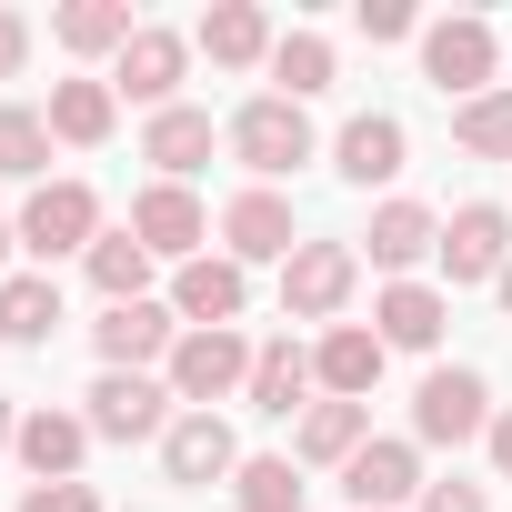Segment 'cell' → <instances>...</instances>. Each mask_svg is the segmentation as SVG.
Segmentation results:
<instances>
[{
    "label": "cell",
    "instance_id": "obj_8",
    "mask_svg": "<svg viewBox=\"0 0 512 512\" xmlns=\"http://www.w3.org/2000/svg\"><path fill=\"white\" fill-rule=\"evenodd\" d=\"M512 272V211L502 201H462L442 211V292H482Z\"/></svg>",
    "mask_w": 512,
    "mask_h": 512
},
{
    "label": "cell",
    "instance_id": "obj_25",
    "mask_svg": "<svg viewBox=\"0 0 512 512\" xmlns=\"http://www.w3.org/2000/svg\"><path fill=\"white\" fill-rule=\"evenodd\" d=\"M362 442H372V402H312V412L292 422V462H302V472H342Z\"/></svg>",
    "mask_w": 512,
    "mask_h": 512
},
{
    "label": "cell",
    "instance_id": "obj_6",
    "mask_svg": "<svg viewBox=\"0 0 512 512\" xmlns=\"http://www.w3.org/2000/svg\"><path fill=\"white\" fill-rule=\"evenodd\" d=\"M81 422H91V442H161L181 422V402H171L161 372H101L81 392Z\"/></svg>",
    "mask_w": 512,
    "mask_h": 512
},
{
    "label": "cell",
    "instance_id": "obj_1",
    "mask_svg": "<svg viewBox=\"0 0 512 512\" xmlns=\"http://www.w3.org/2000/svg\"><path fill=\"white\" fill-rule=\"evenodd\" d=\"M221 151L251 171V181H262V191H282L322 141H312V111L302 101H282V91H262V101H241L231 121H221Z\"/></svg>",
    "mask_w": 512,
    "mask_h": 512
},
{
    "label": "cell",
    "instance_id": "obj_36",
    "mask_svg": "<svg viewBox=\"0 0 512 512\" xmlns=\"http://www.w3.org/2000/svg\"><path fill=\"white\" fill-rule=\"evenodd\" d=\"M21 61H31V21L0 0V81H21Z\"/></svg>",
    "mask_w": 512,
    "mask_h": 512
},
{
    "label": "cell",
    "instance_id": "obj_37",
    "mask_svg": "<svg viewBox=\"0 0 512 512\" xmlns=\"http://www.w3.org/2000/svg\"><path fill=\"white\" fill-rule=\"evenodd\" d=\"M482 452H492V482H512V402L492 412V432H482Z\"/></svg>",
    "mask_w": 512,
    "mask_h": 512
},
{
    "label": "cell",
    "instance_id": "obj_38",
    "mask_svg": "<svg viewBox=\"0 0 512 512\" xmlns=\"http://www.w3.org/2000/svg\"><path fill=\"white\" fill-rule=\"evenodd\" d=\"M11 251H21V221L0 211V282H11Z\"/></svg>",
    "mask_w": 512,
    "mask_h": 512
},
{
    "label": "cell",
    "instance_id": "obj_28",
    "mask_svg": "<svg viewBox=\"0 0 512 512\" xmlns=\"http://www.w3.org/2000/svg\"><path fill=\"white\" fill-rule=\"evenodd\" d=\"M81 272H91V292H101V312H111V302H151V272H161V262L131 241V221H121V231L91 241V262H81Z\"/></svg>",
    "mask_w": 512,
    "mask_h": 512
},
{
    "label": "cell",
    "instance_id": "obj_12",
    "mask_svg": "<svg viewBox=\"0 0 512 512\" xmlns=\"http://www.w3.org/2000/svg\"><path fill=\"white\" fill-rule=\"evenodd\" d=\"M302 241H312V231H302V221H292V201H282V191H262V181L221 201V251H231L241 272H251V262H292Z\"/></svg>",
    "mask_w": 512,
    "mask_h": 512
},
{
    "label": "cell",
    "instance_id": "obj_29",
    "mask_svg": "<svg viewBox=\"0 0 512 512\" xmlns=\"http://www.w3.org/2000/svg\"><path fill=\"white\" fill-rule=\"evenodd\" d=\"M221 492H231V512H302V492H312V482H302V462H292V452H241V472H231Z\"/></svg>",
    "mask_w": 512,
    "mask_h": 512
},
{
    "label": "cell",
    "instance_id": "obj_33",
    "mask_svg": "<svg viewBox=\"0 0 512 512\" xmlns=\"http://www.w3.org/2000/svg\"><path fill=\"white\" fill-rule=\"evenodd\" d=\"M352 21H362V41H372V51H382V41H422V11H412V0H362Z\"/></svg>",
    "mask_w": 512,
    "mask_h": 512
},
{
    "label": "cell",
    "instance_id": "obj_34",
    "mask_svg": "<svg viewBox=\"0 0 512 512\" xmlns=\"http://www.w3.org/2000/svg\"><path fill=\"white\" fill-rule=\"evenodd\" d=\"M412 512H492V482H462V472H452V482H422Z\"/></svg>",
    "mask_w": 512,
    "mask_h": 512
},
{
    "label": "cell",
    "instance_id": "obj_16",
    "mask_svg": "<svg viewBox=\"0 0 512 512\" xmlns=\"http://www.w3.org/2000/svg\"><path fill=\"white\" fill-rule=\"evenodd\" d=\"M362 262H372L382 282H422V262H442V211H422V201H382L372 231H362Z\"/></svg>",
    "mask_w": 512,
    "mask_h": 512
},
{
    "label": "cell",
    "instance_id": "obj_20",
    "mask_svg": "<svg viewBox=\"0 0 512 512\" xmlns=\"http://www.w3.org/2000/svg\"><path fill=\"white\" fill-rule=\"evenodd\" d=\"M11 462H21L31 482H81V462H91V422H81V412H61V402H31V412H21Z\"/></svg>",
    "mask_w": 512,
    "mask_h": 512
},
{
    "label": "cell",
    "instance_id": "obj_5",
    "mask_svg": "<svg viewBox=\"0 0 512 512\" xmlns=\"http://www.w3.org/2000/svg\"><path fill=\"white\" fill-rule=\"evenodd\" d=\"M492 61H502V41H492V21H472V11H452V21H422V81L462 111V101H482V91H502L492 81Z\"/></svg>",
    "mask_w": 512,
    "mask_h": 512
},
{
    "label": "cell",
    "instance_id": "obj_19",
    "mask_svg": "<svg viewBox=\"0 0 512 512\" xmlns=\"http://www.w3.org/2000/svg\"><path fill=\"white\" fill-rule=\"evenodd\" d=\"M382 332L372 322H332L322 342H312V382H322V402H372L382 392Z\"/></svg>",
    "mask_w": 512,
    "mask_h": 512
},
{
    "label": "cell",
    "instance_id": "obj_26",
    "mask_svg": "<svg viewBox=\"0 0 512 512\" xmlns=\"http://www.w3.org/2000/svg\"><path fill=\"white\" fill-rule=\"evenodd\" d=\"M131 0H61V11H51V41L71 51V61H121L131 51Z\"/></svg>",
    "mask_w": 512,
    "mask_h": 512
},
{
    "label": "cell",
    "instance_id": "obj_3",
    "mask_svg": "<svg viewBox=\"0 0 512 512\" xmlns=\"http://www.w3.org/2000/svg\"><path fill=\"white\" fill-rule=\"evenodd\" d=\"M492 382L472 372V362H432L422 372V392H412V442L422 452H462V442H482L492 432Z\"/></svg>",
    "mask_w": 512,
    "mask_h": 512
},
{
    "label": "cell",
    "instance_id": "obj_13",
    "mask_svg": "<svg viewBox=\"0 0 512 512\" xmlns=\"http://www.w3.org/2000/svg\"><path fill=\"white\" fill-rule=\"evenodd\" d=\"M171 342H181V312H171V302H111V312L91 322L101 372H161Z\"/></svg>",
    "mask_w": 512,
    "mask_h": 512
},
{
    "label": "cell",
    "instance_id": "obj_31",
    "mask_svg": "<svg viewBox=\"0 0 512 512\" xmlns=\"http://www.w3.org/2000/svg\"><path fill=\"white\" fill-rule=\"evenodd\" d=\"M272 91H282V101L332 91V41H322V31H282V41H272Z\"/></svg>",
    "mask_w": 512,
    "mask_h": 512
},
{
    "label": "cell",
    "instance_id": "obj_32",
    "mask_svg": "<svg viewBox=\"0 0 512 512\" xmlns=\"http://www.w3.org/2000/svg\"><path fill=\"white\" fill-rule=\"evenodd\" d=\"M452 141H462L472 161H512V91H482V101H462V111H452Z\"/></svg>",
    "mask_w": 512,
    "mask_h": 512
},
{
    "label": "cell",
    "instance_id": "obj_9",
    "mask_svg": "<svg viewBox=\"0 0 512 512\" xmlns=\"http://www.w3.org/2000/svg\"><path fill=\"white\" fill-rule=\"evenodd\" d=\"M131 241L151 251V262H201V251H211V211H201V191L191 181H141L131 191Z\"/></svg>",
    "mask_w": 512,
    "mask_h": 512
},
{
    "label": "cell",
    "instance_id": "obj_21",
    "mask_svg": "<svg viewBox=\"0 0 512 512\" xmlns=\"http://www.w3.org/2000/svg\"><path fill=\"white\" fill-rule=\"evenodd\" d=\"M272 11L262 0H211L201 11V31H191V51H211V71H272Z\"/></svg>",
    "mask_w": 512,
    "mask_h": 512
},
{
    "label": "cell",
    "instance_id": "obj_10",
    "mask_svg": "<svg viewBox=\"0 0 512 512\" xmlns=\"http://www.w3.org/2000/svg\"><path fill=\"white\" fill-rule=\"evenodd\" d=\"M161 302L181 312V332H241V312H251V272L231 262V251H201V262L171 272Z\"/></svg>",
    "mask_w": 512,
    "mask_h": 512
},
{
    "label": "cell",
    "instance_id": "obj_23",
    "mask_svg": "<svg viewBox=\"0 0 512 512\" xmlns=\"http://www.w3.org/2000/svg\"><path fill=\"white\" fill-rule=\"evenodd\" d=\"M211 151H221V121H211V111H191V101H171V111H151V121H141V161H151L161 181H191Z\"/></svg>",
    "mask_w": 512,
    "mask_h": 512
},
{
    "label": "cell",
    "instance_id": "obj_2",
    "mask_svg": "<svg viewBox=\"0 0 512 512\" xmlns=\"http://www.w3.org/2000/svg\"><path fill=\"white\" fill-rule=\"evenodd\" d=\"M251 362H262V342H251V332H181L171 362H161V382H171L181 412H221V402L251 392Z\"/></svg>",
    "mask_w": 512,
    "mask_h": 512
},
{
    "label": "cell",
    "instance_id": "obj_7",
    "mask_svg": "<svg viewBox=\"0 0 512 512\" xmlns=\"http://www.w3.org/2000/svg\"><path fill=\"white\" fill-rule=\"evenodd\" d=\"M352 292H362V251L352 241H302L292 262H282V322H342L352 312Z\"/></svg>",
    "mask_w": 512,
    "mask_h": 512
},
{
    "label": "cell",
    "instance_id": "obj_27",
    "mask_svg": "<svg viewBox=\"0 0 512 512\" xmlns=\"http://www.w3.org/2000/svg\"><path fill=\"white\" fill-rule=\"evenodd\" d=\"M61 322H71V302H61V282H51V272H11V282H0V342L41 352Z\"/></svg>",
    "mask_w": 512,
    "mask_h": 512
},
{
    "label": "cell",
    "instance_id": "obj_15",
    "mask_svg": "<svg viewBox=\"0 0 512 512\" xmlns=\"http://www.w3.org/2000/svg\"><path fill=\"white\" fill-rule=\"evenodd\" d=\"M231 472H241V432H231L221 412H181V422L161 432V482L211 492V482H231Z\"/></svg>",
    "mask_w": 512,
    "mask_h": 512
},
{
    "label": "cell",
    "instance_id": "obj_11",
    "mask_svg": "<svg viewBox=\"0 0 512 512\" xmlns=\"http://www.w3.org/2000/svg\"><path fill=\"white\" fill-rule=\"evenodd\" d=\"M342 502H352V512H402V502H422V442H412V432H372V442L342 462Z\"/></svg>",
    "mask_w": 512,
    "mask_h": 512
},
{
    "label": "cell",
    "instance_id": "obj_14",
    "mask_svg": "<svg viewBox=\"0 0 512 512\" xmlns=\"http://www.w3.org/2000/svg\"><path fill=\"white\" fill-rule=\"evenodd\" d=\"M181 71H191V41H181V31H161V21H141V31H131V51H121L101 81H111L121 101H141V111H171V101H181Z\"/></svg>",
    "mask_w": 512,
    "mask_h": 512
},
{
    "label": "cell",
    "instance_id": "obj_30",
    "mask_svg": "<svg viewBox=\"0 0 512 512\" xmlns=\"http://www.w3.org/2000/svg\"><path fill=\"white\" fill-rule=\"evenodd\" d=\"M41 171H51V121L31 101H0V181H31L41 191Z\"/></svg>",
    "mask_w": 512,
    "mask_h": 512
},
{
    "label": "cell",
    "instance_id": "obj_35",
    "mask_svg": "<svg viewBox=\"0 0 512 512\" xmlns=\"http://www.w3.org/2000/svg\"><path fill=\"white\" fill-rule=\"evenodd\" d=\"M21 512H101L91 482H21Z\"/></svg>",
    "mask_w": 512,
    "mask_h": 512
},
{
    "label": "cell",
    "instance_id": "obj_18",
    "mask_svg": "<svg viewBox=\"0 0 512 512\" xmlns=\"http://www.w3.org/2000/svg\"><path fill=\"white\" fill-rule=\"evenodd\" d=\"M372 332H382V352H442L452 292H442V282H382V292H372Z\"/></svg>",
    "mask_w": 512,
    "mask_h": 512
},
{
    "label": "cell",
    "instance_id": "obj_4",
    "mask_svg": "<svg viewBox=\"0 0 512 512\" xmlns=\"http://www.w3.org/2000/svg\"><path fill=\"white\" fill-rule=\"evenodd\" d=\"M11 221H21V251H31V262H91V241L111 231V221H101V191H91V181H71V171H61V181H41Z\"/></svg>",
    "mask_w": 512,
    "mask_h": 512
},
{
    "label": "cell",
    "instance_id": "obj_17",
    "mask_svg": "<svg viewBox=\"0 0 512 512\" xmlns=\"http://www.w3.org/2000/svg\"><path fill=\"white\" fill-rule=\"evenodd\" d=\"M402 161H412V131H402L392 111H352V121L332 131V171H342L352 191H382V181H402Z\"/></svg>",
    "mask_w": 512,
    "mask_h": 512
},
{
    "label": "cell",
    "instance_id": "obj_40",
    "mask_svg": "<svg viewBox=\"0 0 512 512\" xmlns=\"http://www.w3.org/2000/svg\"><path fill=\"white\" fill-rule=\"evenodd\" d=\"M492 302H502V312H512V272H502V282H492Z\"/></svg>",
    "mask_w": 512,
    "mask_h": 512
},
{
    "label": "cell",
    "instance_id": "obj_22",
    "mask_svg": "<svg viewBox=\"0 0 512 512\" xmlns=\"http://www.w3.org/2000/svg\"><path fill=\"white\" fill-rule=\"evenodd\" d=\"M41 121H51V141H61V151H101V141L121 131V91H111L101 71H81V81H51Z\"/></svg>",
    "mask_w": 512,
    "mask_h": 512
},
{
    "label": "cell",
    "instance_id": "obj_24",
    "mask_svg": "<svg viewBox=\"0 0 512 512\" xmlns=\"http://www.w3.org/2000/svg\"><path fill=\"white\" fill-rule=\"evenodd\" d=\"M312 392H322V382H312V352L282 332V342H262V362H251V392H241V402L262 412V422H302Z\"/></svg>",
    "mask_w": 512,
    "mask_h": 512
},
{
    "label": "cell",
    "instance_id": "obj_39",
    "mask_svg": "<svg viewBox=\"0 0 512 512\" xmlns=\"http://www.w3.org/2000/svg\"><path fill=\"white\" fill-rule=\"evenodd\" d=\"M11 442H21V402H11V392H0V452H11Z\"/></svg>",
    "mask_w": 512,
    "mask_h": 512
}]
</instances>
